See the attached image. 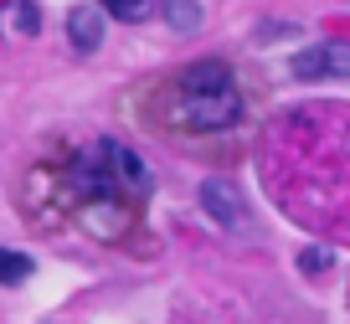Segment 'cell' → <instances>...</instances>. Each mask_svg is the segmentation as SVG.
<instances>
[{"mask_svg":"<svg viewBox=\"0 0 350 324\" xmlns=\"http://www.w3.org/2000/svg\"><path fill=\"white\" fill-rule=\"evenodd\" d=\"M67 36L77 52H98L103 46V11L98 5H72L67 11Z\"/></svg>","mask_w":350,"mask_h":324,"instance_id":"obj_5","label":"cell"},{"mask_svg":"<svg viewBox=\"0 0 350 324\" xmlns=\"http://www.w3.org/2000/svg\"><path fill=\"white\" fill-rule=\"evenodd\" d=\"M98 11L113 16V21H144V16L154 11V0H103Z\"/></svg>","mask_w":350,"mask_h":324,"instance_id":"obj_8","label":"cell"},{"mask_svg":"<svg viewBox=\"0 0 350 324\" xmlns=\"http://www.w3.org/2000/svg\"><path fill=\"white\" fill-rule=\"evenodd\" d=\"M201 206H206L211 221H221V227H242L247 221V211H242V191L232 180H201Z\"/></svg>","mask_w":350,"mask_h":324,"instance_id":"obj_4","label":"cell"},{"mask_svg":"<svg viewBox=\"0 0 350 324\" xmlns=\"http://www.w3.org/2000/svg\"><path fill=\"white\" fill-rule=\"evenodd\" d=\"M154 119L175 134H221L242 119V87L227 62H191L160 83L154 93Z\"/></svg>","mask_w":350,"mask_h":324,"instance_id":"obj_2","label":"cell"},{"mask_svg":"<svg viewBox=\"0 0 350 324\" xmlns=\"http://www.w3.org/2000/svg\"><path fill=\"white\" fill-rule=\"evenodd\" d=\"M165 21H170V31L191 36L201 26V5H196V0H165Z\"/></svg>","mask_w":350,"mask_h":324,"instance_id":"obj_6","label":"cell"},{"mask_svg":"<svg viewBox=\"0 0 350 324\" xmlns=\"http://www.w3.org/2000/svg\"><path fill=\"white\" fill-rule=\"evenodd\" d=\"M144 195H150V165L119 139H93L62 170V201L77 211V227L98 242L129 237Z\"/></svg>","mask_w":350,"mask_h":324,"instance_id":"obj_1","label":"cell"},{"mask_svg":"<svg viewBox=\"0 0 350 324\" xmlns=\"http://www.w3.org/2000/svg\"><path fill=\"white\" fill-rule=\"evenodd\" d=\"M11 26L21 36H36V26H42L36 21V0H11Z\"/></svg>","mask_w":350,"mask_h":324,"instance_id":"obj_9","label":"cell"},{"mask_svg":"<svg viewBox=\"0 0 350 324\" xmlns=\"http://www.w3.org/2000/svg\"><path fill=\"white\" fill-rule=\"evenodd\" d=\"M299 268L304 273H325V268H335V252L329 247H304L299 252Z\"/></svg>","mask_w":350,"mask_h":324,"instance_id":"obj_10","label":"cell"},{"mask_svg":"<svg viewBox=\"0 0 350 324\" xmlns=\"http://www.w3.org/2000/svg\"><path fill=\"white\" fill-rule=\"evenodd\" d=\"M294 77H350V42H319L299 52Z\"/></svg>","mask_w":350,"mask_h":324,"instance_id":"obj_3","label":"cell"},{"mask_svg":"<svg viewBox=\"0 0 350 324\" xmlns=\"http://www.w3.org/2000/svg\"><path fill=\"white\" fill-rule=\"evenodd\" d=\"M36 273V262L26 258V252H5L0 247V283H26Z\"/></svg>","mask_w":350,"mask_h":324,"instance_id":"obj_7","label":"cell"}]
</instances>
